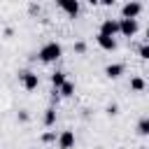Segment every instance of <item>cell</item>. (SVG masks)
<instances>
[{"instance_id": "cell-5", "label": "cell", "mask_w": 149, "mask_h": 149, "mask_svg": "<svg viewBox=\"0 0 149 149\" xmlns=\"http://www.w3.org/2000/svg\"><path fill=\"white\" fill-rule=\"evenodd\" d=\"M142 12V5L140 2H126L121 7V19H137Z\"/></svg>"}, {"instance_id": "cell-11", "label": "cell", "mask_w": 149, "mask_h": 149, "mask_svg": "<svg viewBox=\"0 0 149 149\" xmlns=\"http://www.w3.org/2000/svg\"><path fill=\"white\" fill-rule=\"evenodd\" d=\"M147 88V81L142 79V77H130V91H135V93H142Z\"/></svg>"}, {"instance_id": "cell-7", "label": "cell", "mask_w": 149, "mask_h": 149, "mask_svg": "<svg viewBox=\"0 0 149 149\" xmlns=\"http://www.w3.org/2000/svg\"><path fill=\"white\" fill-rule=\"evenodd\" d=\"M58 7H61L70 19H74V16L79 14V2H77V0H58Z\"/></svg>"}, {"instance_id": "cell-14", "label": "cell", "mask_w": 149, "mask_h": 149, "mask_svg": "<svg viewBox=\"0 0 149 149\" xmlns=\"http://www.w3.org/2000/svg\"><path fill=\"white\" fill-rule=\"evenodd\" d=\"M137 135H142V137L149 135V119H147V116L137 121Z\"/></svg>"}, {"instance_id": "cell-13", "label": "cell", "mask_w": 149, "mask_h": 149, "mask_svg": "<svg viewBox=\"0 0 149 149\" xmlns=\"http://www.w3.org/2000/svg\"><path fill=\"white\" fill-rule=\"evenodd\" d=\"M56 123V109L54 107H49V109H44V126L47 128H51Z\"/></svg>"}, {"instance_id": "cell-4", "label": "cell", "mask_w": 149, "mask_h": 149, "mask_svg": "<svg viewBox=\"0 0 149 149\" xmlns=\"http://www.w3.org/2000/svg\"><path fill=\"white\" fill-rule=\"evenodd\" d=\"M98 33L114 40V37L119 35V19H105V21L100 23V30H98Z\"/></svg>"}, {"instance_id": "cell-6", "label": "cell", "mask_w": 149, "mask_h": 149, "mask_svg": "<svg viewBox=\"0 0 149 149\" xmlns=\"http://www.w3.org/2000/svg\"><path fill=\"white\" fill-rule=\"evenodd\" d=\"M56 142H58V149H72L74 147V133L72 130H61Z\"/></svg>"}, {"instance_id": "cell-8", "label": "cell", "mask_w": 149, "mask_h": 149, "mask_svg": "<svg viewBox=\"0 0 149 149\" xmlns=\"http://www.w3.org/2000/svg\"><path fill=\"white\" fill-rule=\"evenodd\" d=\"M123 72H126V65H123V63H109V65L105 68V74H107L109 79H119Z\"/></svg>"}, {"instance_id": "cell-10", "label": "cell", "mask_w": 149, "mask_h": 149, "mask_svg": "<svg viewBox=\"0 0 149 149\" xmlns=\"http://www.w3.org/2000/svg\"><path fill=\"white\" fill-rule=\"evenodd\" d=\"M65 81H68V77H65V72H63V70H56V72L51 74V84H54V88H56V91H58Z\"/></svg>"}, {"instance_id": "cell-12", "label": "cell", "mask_w": 149, "mask_h": 149, "mask_svg": "<svg viewBox=\"0 0 149 149\" xmlns=\"http://www.w3.org/2000/svg\"><path fill=\"white\" fill-rule=\"evenodd\" d=\"M58 95H63V98H70V95H74V84H72V81H65V84L58 88Z\"/></svg>"}, {"instance_id": "cell-16", "label": "cell", "mask_w": 149, "mask_h": 149, "mask_svg": "<svg viewBox=\"0 0 149 149\" xmlns=\"http://www.w3.org/2000/svg\"><path fill=\"white\" fill-rule=\"evenodd\" d=\"M42 140H44V142H54V140H56V135H54V133H44V135H42Z\"/></svg>"}, {"instance_id": "cell-2", "label": "cell", "mask_w": 149, "mask_h": 149, "mask_svg": "<svg viewBox=\"0 0 149 149\" xmlns=\"http://www.w3.org/2000/svg\"><path fill=\"white\" fill-rule=\"evenodd\" d=\"M19 81H21V86H23L26 91H35V88L40 86V74H35V72H30V70H21V72H19Z\"/></svg>"}, {"instance_id": "cell-17", "label": "cell", "mask_w": 149, "mask_h": 149, "mask_svg": "<svg viewBox=\"0 0 149 149\" xmlns=\"http://www.w3.org/2000/svg\"><path fill=\"white\" fill-rule=\"evenodd\" d=\"M74 49H77L79 54H84V51H86V44H84V42H77V44H74Z\"/></svg>"}, {"instance_id": "cell-15", "label": "cell", "mask_w": 149, "mask_h": 149, "mask_svg": "<svg viewBox=\"0 0 149 149\" xmlns=\"http://www.w3.org/2000/svg\"><path fill=\"white\" fill-rule=\"evenodd\" d=\"M140 58H144V61L149 58V44H142L140 47Z\"/></svg>"}, {"instance_id": "cell-1", "label": "cell", "mask_w": 149, "mask_h": 149, "mask_svg": "<svg viewBox=\"0 0 149 149\" xmlns=\"http://www.w3.org/2000/svg\"><path fill=\"white\" fill-rule=\"evenodd\" d=\"M61 56H63V47H61L58 42H47V44L37 51V58H40L42 63H56Z\"/></svg>"}, {"instance_id": "cell-3", "label": "cell", "mask_w": 149, "mask_h": 149, "mask_svg": "<svg viewBox=\"0 0 149 149\" xmlns=\"http://www.w3.org/2000/svg\"><path fill=\"white\" fill-rule=\"evenodd\" d=\"M137 30H140L137 19H119V35H123V37H133Z\"/></svg>"}, {"instance_id": "cell-9", "label": "cell", "mask_w": 149, "mask_h": 149, "mask_svg": "<svg viewBox=\"0 0 149 149\" xmlns=\"http://www.w3.org/2000/svg\"><path fill=\"white\" fill-rule=\"evenodd\" d=\"M95 42H98V47L100 49H105V51H114L116 49V40H112V37H105V35H95Z\"/></svg>"}]
</instances>
